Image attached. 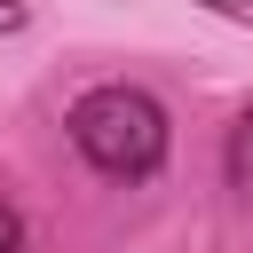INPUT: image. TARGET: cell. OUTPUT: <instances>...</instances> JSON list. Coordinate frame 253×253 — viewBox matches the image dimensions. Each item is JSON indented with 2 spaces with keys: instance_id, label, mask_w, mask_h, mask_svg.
Returning a JSON list of instances; mask_svg holds the SVG:
<instances>
[{
  "instance_id": "1",
  "label": "cell",
  "mask_w": 253,
  "mask_h": 253,
  "mask_svg": "<svg viewBox=\"0 0 253 253\" xmlns=\"http://www.w3.org/2000/svg\"><path fill=\"white\" fill-rule=\"evenodd\" d=\"M63 126H71V150H79L103 182H150V174L166 166V142H174L166 103H158L150 87H134V79L87 87Z\"/></svg>"
},
{
  "instance_id": "2",
  "label": "cell",
  "mask_w": 253,
  "mask_h": 253,
  "mask_svg": "<svg viewBox=\"0 0 253 253\" xmlns=\"http://www.w3.org/2000/svg\"><path fill=\"white\" fill-rule=\"evenodd\" d=\"M221 166H229V190H245V198H253V111H237V126H229V150H221Z\"/></svg>"
},
{
  "instance_id": "3",
  "label": "cell",
  "mask_w": 253,
  "mask_h": 253,
  "mask_svg": "<svg viewBox=\"0 0 253 253\" xmlns=\"http://www.w3.org/2000/svg\"><path fill=\"white\" fill-rule=\"evenodd\" d=\"M0 253H32V237H24V213L0 198Z\"/></svg>"
},
{
  "instance_id": "4",
  "label": "cell",
  "mask_w": 253,
  "mask_h": 253,
  "mask_svg": "<svg viewBox=\"0 0 253 253\" xmlns=\"http://www.w3.org/2000/svg\"><path fill=\"white\" fill-rule=\"evenodd\" d=\"M198 8L221 16V24H245V32H253V0H198Z\"/></svg>"
},
{
  "instance_id": "5",
  "label": "cell",
  "mask_w": 253,
  "mask_h": 253,
  "mask_svg": "<svg viewBox=\"0 0 253 253\" xmlns=\"http://www.w3.org/2000/svg\"><path fill=\"white\" fill-rule=\"evenodd\" d=\"M0 32H24V0H0Z\"/></svg>"
}]
</instances>
